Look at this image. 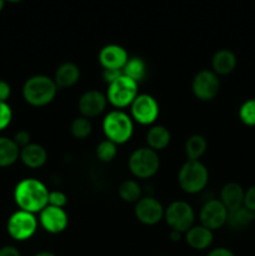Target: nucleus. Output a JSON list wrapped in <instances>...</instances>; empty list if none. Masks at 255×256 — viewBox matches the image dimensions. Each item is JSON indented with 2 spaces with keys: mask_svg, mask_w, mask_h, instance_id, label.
<instances>
[{
  "mask_svg": "<svg viewBox=\"0 0 255 256\" xmlns=\"http://www.w3.org/2000/svg\"><path fill=\"white\" fill-rule=\"evenodd\" d=\"M49 190L40 180L26 178L19 182L14 190V200L22 212L35 214L48 206Z\"/></svg>",
  "mask_w": 255,
  "mask_h": 256,
  "instance_id": "1",
  "label": "nucleus"
},
{
  "mask_svg": "<svg viewBox=\"0 0 255 256\" xmlns=\"http://www.w3.org/2000/svg\"><path fill=\"white\" fill-rule=\"evenodd\" d=\"M58 86L54 79L46 75H34L24 82L22 96L32 106H45L54 100Z\"/></svg>",
  "mask_w": 255,
  "mask_h": 256,
  "instance_id": "2",
  "label": "nucleus"
},
{
  "mask_svg": "<svg viewBox=\"0 0 255 256\" xmlns=\"http://www.w3.org/2000/svg\"><path fill=\"white\" fill-rule=\"evenodd\" d=\"M102 132L108 140L120 145L129 142L134 132L132 116L122 110H114L105 115L102 122Z\"/></svg>",
  "mask_w": 255,
  "mask_h": 256,
  "instance_id": "3",
  "label": "nucleus"
},
{
  "mask_svg": "<svg viewBox=\"0 0 255 256\" xmlns=\"http://www.w3.org/2000/svg\"><path fill=\"white\" fill-rule=\"evenodd\" d=\"M178 182L185 192L198 194L206 186L209 182V172L199 160H188L180 168Z\"/></svg>",
  "mask_w": 255,
  "mask_h": 256,
  "instance_id": "4",
  "label": "nucleus"
},
{
  "mask_svg": "<svg viewBox=\"0 0 255 256\" xmlns=\"http://www.w3.org/2000/svg\"><path fill=\"white\" fill-rule=\"evenodd\" d=\"M159 155L148 146L134 150L129 158L130 172L139 179H149L154 176L159 170Z\"/></svg>",
  "mask_w": 255,
  "mask_h": 256,
  "instance_id": "5",
  "label": "nucleus"
},
{
  "mask_svg": "<svg viewBox=\"0 0 255 256\" xmlns=\"http://www.w3.org/2000/svg\"><path fill=\"white\" fill-rule=\"evenodd\" d=\"M138 96V82L124 74L108 85L106 99L118 109L130 106Z\"/></svg>",
  "mask_w": 255,
  "mask_h": 256,
  "instance_id": "6",
  "label": "nucleus"
},
{
  "mask_svg": "<svg viewBox=\"0 0 255 256\" xmlns=\"http://www.w3.org/2000/svg\"><path fill=\"white\" fill-rule=\"evenodd\" d=\"M164 219L170 229L185 234L188 230L194 226L192 224L195 220V212L192 205L182 200H176L165 209Z\"/></svg>",
  "mask_w": 255,
  "mask_h": 256,
  "instance_id": "7",
  "label": "nucleus"
},
{
  "mask_svg": "<svg viewBox=\"0 0 255 256\" xmlns=\"http://www.w3.org/2000/svg\"><path fill=\"white\" fill-rule=\"evenodd\" d=\"M6 229L12 239L16 242H25L36 232L38 220L34 214L19 210L9 218Z\"/></svg>",
  "mask_w": 255,
  "mask_h": 256,
  "instance_id": "8",
  "label": "nucleus"
},
{
  "mask_svg": "<svg viewBox=\"0 0 255 256\" xmlns=\"http://www.w3.org/2000/svg\"><path fill=\"white\" fill-rule=\"evenodd\" d=\"M192 90L199 100L210 102L219 94V78L212 70H202L195 74L192 82Z\"/></svg>",
  "mask_w": 255,
  "mask_h": 256,
  "instance_id": "9",
  "label": "nucleus"
},
{
  "mask_svg": "<svg viewBox=\"0 0 255 256\" xmlns=\"http://www.w3.org/2000/svg\"><path fill=\"white\" fill-rule=\"evenodd\" d=\"M132 109V118L142 125H152L159 116V104L156 99L149 94H140L135 98Z\"/></svg>",
  "mask_w": 255,
  "mask_h": 256,
  "instance_id": "10",
  "label": "nucleus"
},
{
  "mask_svg": "<svg viewBox=\"0 0 255 256\" xmlns=\"http://www.w3.org/2000/svg\"><path fill=\"white\" fill-rule=\"evenodd\" d=\"M200 225L209 230H218L226 224L228 210L218 199H212L202 205L199 214Z\"/></svg>",
  "mask_w": 255,
  "mask_h": 256,
  "instance_id": "11",
  "label": "nucleus"
},
{
  "mask_svg": "<svg viewBox=\"0 0 255 256\" xmlns=\"http://www.w3.org/2000/svg\"><path fill=\"white\" fill-rule=\"evenodd\" d=\"M135 216L142 224L155 225L164 218L165 209L162 202L152 196L142 198L135 204Z\"/></svg>",
  "mask_w": 255,
  "mask_h": 256,
  "instance_id": "12",
  "label": "nucleus"
},
{
  "mask_svg": "<svg viewBox=\"0 0 255 256\" xmlns=\"http://www.w3.org/2000/svg\"><path fill=\"white\" fill-rule=\"evenodd\" d=\"M39 220L42 229L50 234H60L66 229L69 224V218L65 210L50 205L40 212Z\"/></svg>",
  "mask_w": 255,
  "mask_h": 256,
  "instance_id": "13",
  "label": "nucleus"
},
{
  "mask_svg": "<svg viewBox=\"0 0 255 256\" xmlns=\"http://www.w3.org/2000/svg\"><path fill=\"white\" fill-rule=\"evenodd\" d=\"M106 102L108 99L102 92H98V90H88L80 96L78 109H79L82 116L90 119V118H95L104 112Z\"/></svg>",
  "mask_w": 255,
  "mask_h": 256,
  "instance_id": "14",
  "label": "nucleus"
},
{
  "mask_svg": "<svg viewBox=\"0 0 255 256\" xmlns=\"http://www.w3.org/2000/svg\"><path fill=\"white\" fill-rule=\"evenodd\" d=\"M99 62L104 70H122L129 60L126 50L116 44H109L99 52Z\"/></svg>",
  "mask_w": 255,
  "mask_h": 256,
  "instance_id": "15",
  "label": "nucleus"
},
{
  "mask_svg": "<svg viewBox=\"0 0 255 256\" xmlns=\"http://www.w3.org/2000/svg\"><path fill=\"white\" fill-rule=\"evenodd\" d=\"M20 159L25 166L30 169L42 168L48 160V152L44 146L35 142H30L29 145L20 149Z\"/></svg>",
  "mask_w": 255,
  "mask_h": 256,
  "instance_id": "16",
  "label": "nucleus"
},
{
  "mask_svg": "<svg viewBox=\"0 0 255 256\" xmlns=\"http://www.w3.org/2000/svg\"><path fill=\"white\" fill-rule=\"evenodd\" d=\"M80 79V69L76 64L72 62H62L58 66L54 74V82L58 89L70 88L76 84Z\"/></svg>",
  "mask_w": 255,
  "mask_h": 256,
  "instance_id": "17",
  "label": "nucleus"
},
{
  "mask_svg": "<svg viewBox=\"0 0 255 256\" xmlns=\"http://www.w3.org/2000/svg\"><path fill=\"white\" fill-rule=\"evenodd\" d=\"M212 240H214L212 232L202 225L192 226L185 232V242L192 249L195 250L208 249L212 244Z\"/></svg>",
  "mask_w": 255,
  "mask_h": 256,
  "instance_id": "18",
  "label": "nucleus"
},
{
  "mask_svg": "<svg viewBox=\"0 0 255 256\" xmlns=\"http://www.w3.org/2000/svg\"><path fill=\"white\" fill-rule=\"evenodd\" d=\"M244 189L238 182H228L220 192V202L228 212H232L242 206L244 202Z\"/></svg>",
  "mask_w": 255,
  "mask_h": 256,
  "instance_id": "19",
  "label": "nucleus"
},
{
  "mask_svg": "<svg viewBox=\"0 0 255 256\" xmlns=\"http://www.w3.org/2000/svg\"><path fill=\"white\" fill-rule=\"evenodd\" d=\"M236 56L229 49H220L214 54L212 60V72L216 75L232 74L236 66Z\"/></svg>",
  "mask_w": 255,
  "mask_h": 256,
  "instance_id": "20",
  "label": "nucleus"
},
{
  "mask_svg": "<svg viewBox=\"0 0 255 256\" xmlns=\"http://www.w3.org/2000/svg\"><path fill=\"white\" fill-rule=\"evenodd\" d=\"M255 212H250L246 208L242 206L239 209H235L232 212H228V226L235 232H242L248 229L250 225L254 222Z\"/></svg>",
  "mask_w": 255,
  "mask_h": 256,
  "instance_id": "21",
  "label": "nucleus"
},
{
  "mask_svg": "<svg viewBox=\"0 0 255 256\" xmlns=\"http://www.w3.org/2000/svg\"><path fill=\"white\" fill-rule=\"evenodd\" d=\"M170 139H172L170 132L168 130V128L162 126V125H154V126H152L148 130V148L152 149L154 152L165 149L169 145Z\"/></svg>",
  "mask_w": 255,
  "mask_h": 256,
  "instance_id": "22",
  "label": "nucleus"
},
{
  "mask_svg": "<svg viewBox=\"0 0 255 256\" xmlns=\"http://www.w3.org/2000/svg\"><path fill=\"white\" fill-rule=\"evenodd\" d=\"M20 156V148L10 138L0 136V168L14 164Z\"/></svg>",
  "mask_w": 255,
  "mask_h": 256,
  "instance_id": "23",
  "label": "nucleus"
},
{
  "mask_svg": "<svg viewBox=\"0 0 255 256\" xmlns=\"http://www.w3.org/2000/svg\"><path fill=\"white\" fill-rule=\"evenodd\" d=\"M208 148L206 139L202 135L194 134L185 142V154L189 160H199L205 154Z\"/></svg>",
  "mask_w": 255,
  "mask_h": 256,
  "instance_id": "24",
  "label": "nucleus"
},
{
  "mask_svg": "<svg viewBox=\"0 0 255 256\" xmlns=\"http://www.w3.org/2000/svg\"><path fill=\"white\" fill-rule=\"evenodd\" d=\"M122 74L125 76L130 78L132 80H134L135 82H139L146 75V64H145V62L142 58H129L124 69H122Z\"/></svg>",
  "mask_w": 255,
  "mask_h": 256,
  "instance_id": "25",
  "label": "nucleus"
},
{
  "mask_svg": "<svg viewBox=\"0 0 255 256\" xmlns=\"http://www.w3.org/2000/svg\"><path fill=\"white\" fill-rule=\"evenodd\" d=\"M119 196L126 202H135L136 204L142 199V188L135 180H124L119 185Z\"/></svg>",
  "mask_w": 255,
  "mask_h": 256,
  "instance_id": "26",
  "label": "nucleus"
},
{
  "mask_svg": "<svg viewBox=\"0 0 255 256\" xmlns=\"http://www.w3.org/2000/svg\"><path fill=\"white\" fill-rule=\"evenodd\" d=\"M92 132V125L89 119L84 116L75 118L70 125V132L76 139H85L89 136Z\"/></svg>",
  "mask_w": 255,
  "mask_h": 256,
  "instance_id": "27",
  "label": "nucleus"
},
{
  "mask_svg": "<svg viewBox=\"0 0 255 256\" xmlns=\"http://www.w3.org/2000/svg\"><path fill=\"white\" fill-rule=\"evenodd\" d=\"M118 154V145L110 140L105 139L100 142L96 146V156L100 162H109L114 160Z\"/></svg>",
  "mask_w": 255,
  "mask_h": 256,
  "instance_id": "28",
  "label": "nucleus"
},
{
  "mask_svg": "<svg viewBox=\"0 0 255 256\" xmlns=\"http://www.w3.org/2000/svg\"><path fill=\"white\" fill-rule=\"evenodd\" d=\"M239 118L248 126H255V99H249L242 104Z\"/></svg>",
  "mask_w": 255,
  "mask_h": 256,
  "instance_id": "29",
  "label": "nucleus"
},
{
  "mask_svg": "<svg viewBox=\"0 0 255 256\" xmlns=\"http://www.w3.org/2000/svg\"><path fill=\"white\" fill-rule=\"evenodd\" d=\"M66 202H68V198L62 192H59V190H55V192H49L48 205L64 209V206L66 205Z\"/></svg>",
  "mask_w": 255,
  "mask_h": 256,
  "instance_id": "30",
  "label": "nucleus"
},
{
  "mask_svg": "<svg viewBox=\"0 0 255 256\" xmlns=\"http://www.w3.org/2000/svg\"><path fill=\"white\" fill-rule=\"evenodd\" d=\"M12 119V108L6 102H0V130H4L9 126Z\"/></svg>",
  "mask_w": 255,
  "mask_h": 256,
  "instance_id": "31",
  "label": "nucleus"
},
{
  "mask_svg": "<svg viewBox=\"0 0 255 256\" xmlns=\"http://www.w3.org/2000/svg\"><path fill=\"white\" fill-rule=\"evenodd\" d=\"M242 206L246 208L250 212H255V185L254 186H250L248 190H245Z\"/></svg>",
  "mask_w": 255,
  "mask_h": 256,
  "instance_id": "32",
  "label": "nucleus"
},
{
  "mask_svg": "<svg viewBox=\"0 0 255 256\" xmlns=\"http://www.w3.org/2000/svg\"><path fill=\"white\" fill-rule=\"evenodd\" d=\"M30 139H32V136H30L29 132H26V130H20V132H18L16 134H15L14 139L12 140H14L15 144H16L18 146L22 149V148L30 144Z\"/></svg>",
  "mask_w": 255,
  "mask_h": 256,
  "instance_id": "33",
  "label": "nucleus"
},
{
  "mask_svg": "<svg viewBox=\"0 0 255 256\" xmlns=\"http://www.w3.org/2000/svg\"><path fill=\"white\" fill-rule=\"evenodd\" d=\"M122 70H102V79L106 82L108 85L112 84V82L118 79L119 76H122Z\"/></svg>",
  "mask_w": 255,
  "mask_h": 256,
  "instance_id": "34",
  "label": "nucleus"
},
{
  "mask_svg": "<svg viewBox=\"0 0 255 256\" xmlns=\"http://www.w3.org/2000/svg\"><path fill=\"white\" fill-rule=\"evenodd\" d=\"M12 94V88L5 80H0V102H6Z\"/></svg>",
  "mask_w": 255,
  "mask_h": 256,
  "instance_id": "35",
  "label": "nucleus"
},
{
  "mask_svg": "<svg viewBox=\"0 0 255 256\" xmlns=\"http://www.w3.org/2000/svg\"><path fill=\"white\" fill-rule=\"evenodd\" d=\"M206 256H235L232 250L226 249V248H215V249L210 250Z\"/></svg>",
  "mask_w": 255,
  "mask_h": 256,
  "instance_id": "36",
  "label": "nucleus"
},
{
  "mask_svg": "<svg viewBox=\"0 0 255 256\" xmlns=\"http://www.w3.org/2000/svg\"><path fill=\"white\" fill-rule=\"evenodd\" d=\"M0 256H22V254L15 246L6 245V246L0 248Z\"/></svg>",
  "mask_w": 255,
  "mask_h": 256,
  "instance_id": "37",
  "label": "nucleus"
},
{
  "mask_svg": "<svg viewBox=\"0 0 255 256\" xmlns=\"http://www.w3.org/2000/svg\"><path fill=\"white\" fill-rule=\"evenodd\" d=\"M182 232H175V230H172V232H170V239L172 240V242H179L180 240V238H182Z\"/></svg>",
  "mask_w": 255,
  "mask_h": 256,
  "instance_id": "38",
  "label": "nucleus"
},
{
  "mask_svg": "<svg viewBox=\"0 0 255 256\" xmlns=\"http://www.w3.org/2000/svg\"><path fill=\"white\" fill-rule=\"evenodd\" d=\"M34 256H56V255L52 252H38V254H35Z\"/></svg>",
  "mask_w": 255,
  "mask_h": 256,
  "instance_id": "39",
  "label": "nucleus"
},
{
  "mask_svg": "<svg viewBox=\"0 0 255 256\" xmlns=\"http://www.w3.org/2000/svg\"><path fill=\"white\" fill-rule=\"evenodd\" d=\"M2 8H4V2H2V0H0V12L2 10Z\"/></svg>",
  "mask_w": 255,
  "mask_h": 256,
  "instance_id": "40",
  "label": "nucleus"
}]
</instances>
